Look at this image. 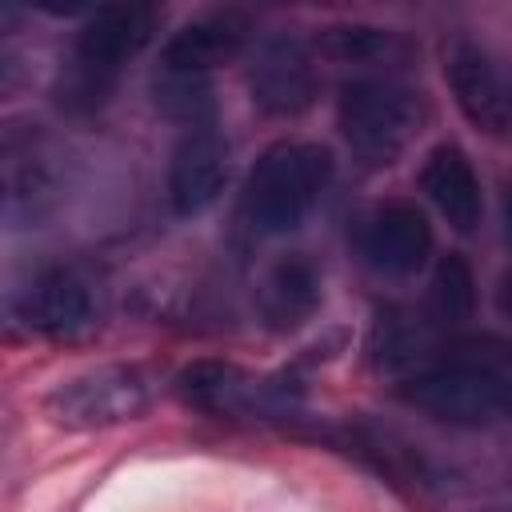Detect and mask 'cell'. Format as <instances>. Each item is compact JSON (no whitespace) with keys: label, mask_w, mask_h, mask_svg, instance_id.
<instances>
[{"label":"cell","mask_w":512,"mask_h":512,"mask_svg":"<svg viewBox=\"0 0 512 512\" xmlns=\"http://www.w3.org/2000/svg\"><path fill=\"white\" fill-rule=\"evenodd\" d=\"M156 24L160 12L144 4H112L88 12L72 36L68 56L56 68V84H52L56 104L72 116L100 112L112 100L124 64L152 44Z\"/></svg>","instance_id":"6da1fadb"},{"label":"cell","mask_w":512,"mask_h":512,"mask_svg":"<svg viewBox=\"0 0 512 512\" xmlns=\"http://www.w3.org/2000/svg\"><path fill=\"white\" fill-rule=\"evenodd\" d=\"M484 340L452 344L444 356L416 368L396 396L452 428H488L508 416V368H504V344L492 352H480Z\"/></svg>","instance_id":"7a4b0ae2"},{"label":"cell","mask_w":512,"mask_h":512,"mask_svg":"<svg viewBox=\"0 0 512 512\" xmlns=\"http://www.w3.org/2000/svg\"><path fill=\"white\" fill-rule=\"evenodd\" d=\"M336 156L316 140H280L260 152L240 188V216L260 236L296 232L332 188Z\"/></svg>","instance_id":"3957f363"},{"label":"cell","mask_w":512,"mask_h":512,"mask_svg":"<svg viewBox=\"0 0 512 512\" xmlns=\"http://www.w3.org/2000/svg\"><path fill=\"white\" fill-rule=\"evenodd\" d=\"M336 124L360 164L388 168L416 140L424 124V100L416 88L392 76H356L340 88Z\"/></svg>","instance_id":"277c9868"},{"label":"cell","mask_w":512,"mask_h":512,"mask_svg":"<svg viewBox=\"0 0 512 512\" xmlns=\"http://www.w3.org/2000/svg\"><path fill=\"white\" fill-rule=\"evenodd\" d=\"M152 404V380L136 364H96L60 380L44 396V416L68 432H96L140 420Z\"/></svg>","instance_id":"5b68a950"},{"label":"cell","mask_w":512,"mask_h":512,"mask_svg":"<svg viewBox=\"0 0 512 512\" xmlns=\"http://www.w3.org/2000/svg\"><path fill=\"white\" fill-rule=\"evenodd\" d=\"M64 180V156L40 128H0V224L40 220Z\"/></svg>","instance_id":"8992f818"},{"label":"cell","mask_w":512,"mask_h":512,"mask_svg":"<svg viewBox=\"0 0 512 512\" xmlns=\"http://www.w3.org/2000/svg\"><path fill=\"white\" fill-rule=\"evenodd\" d=\"M248 92L252 104L268 116L308 112L320 96V68L312 48L288 32L264 36L248 56Z\"/></svg>","instance_id":"52a82bcc"},{"label":"cell","mask_w":512,"mask_h":512,"mask_svg":"<svg viewBox=\"0 0 512 512\" xmlns=\"http://www.w3.org/2000/svg\"><path fill=\"white\" fill-rule=\"evenodd\" d=\"M12 320L48 340H76L100 324V296L92 280L72 268H52L36 276L12 304Z\"/></svg>","instance_id":"ba28073f"},{"label":"cell","mask_w":512,"mask_h":512,"mask_svg":"<svg viewBox=\"0 0 512 512\" xmlns=\"http://www.w3.org/2000/svg\"><path fill=\"white\" fill-rule=\"evenodd\" d=\"M432 224L424 216V208H416L412 200H388L380 208H372L364 220H360V236H356V248H360V260L380 272V276H412L428 264L432 256Z\"/></svg>","instance_id":"9c48e42d"},{"label":"cell","mask_w":512,"mask_h":512,"mask_svg":"<svg viewBox=\"0 0 512 512\" xmlns=\"http://www.w3.org/2000/svg\"><path fill=\"white\" fill-rule=\"evenodd\" d=\"M232 176V144L216 124L184 128L168 160V204L176 216H200L212 208Z\"/></svg>","instance_id":"30bf717a"},{"label":"cell","mask_w":512,"mask_h":512,"mask_svg":"<svg viewBox=\"0 0 512 512\" xmlns=\"http://www.w3.org/2000/svg\"><path fill=\"white\" fill-rule=\"evenodd\" d=\"M444 80L456 96V108L464 112V120L488 136H504L508 132V84L504 72L496 64V56L460 36L448 44L444 52Z\"/></svg>","instance_id":"8fae6325"},{"label":"cell","mask_w":512,"mask_h":512,"mask_svg":"<svg viewBox=\"0 0 512 512\" xmlns=\"http://www.w3.org/2000/svg\"><path fill=\"white\" fill-rule=\"evenodd\" d=\"M252 40V20L236 8L204 12L180 24L164 48H160V68L168 72H188V76H208L220 64H232L248 52Z\"/></svg>","instance_id":"7c38bea8"},{"label":"cell","mask_w":512,"mask_h":512,"mask_svg":"<svg viewBox=\"0 0 512 512\" xmlns=\"http://www.w3.org/2000/svg\"><path fill=\"white\" fill-rule=\"evenodd\" d=\"M324 300L320 268L304 252L280 256L256 284V316L268 332H296L304 328Z\"/></svg>","instance_id":"4fadbf2b"},{"label":"cell","mask_w":512,"mask_h":512,"mask_svg":"<svg viewBox=\"0 0 512 512\" xmlns=\"http://www.w3.org/2000/svg\"><path fill=\"white\" fill-rule=\"evenodd\" d=\"M420 188L432 200V208L456 228V232H476L484 220V188L480 176L460 144H436L424 156L420 168Z\"/></svg>","instance_id":"5bb4252c"},{"label":"cell","mask_w":512,"mask_h":512,"mask_svg":"<svg viewBox=\"0 0 512 512\" xmlns=\"http://www.w3.org/2000/svg\"><path fill=\"white\" fill-rule=\"evenodd\" d=\"M172 388L188 408L208 412V416H244L264 392L244 368H236L228 360H196V364L180 368Z\"/></svg>","instance_id":"9a60e30c"},{"label":"cell","mask_w":512,"mask_h":512,"mask_svg":"<svg viewBox=\"0 0 512 512\" xmlns=\"http://www.w3.org/2000/svg\"><path fill=\"white\" fill-rule=\"evenodd\" d=\"M152 100L164 116L180 120L184 128L212 124V116H216V96H212L208 76H188V72L160 68V76L152 80Z\"/></svg>","instance_id":"2e32d148"},{"label":"cell","mask_w":512,"mask_h":512,"mask_svg":"<svg viewBox=\"0 0 512 512\" xmlns=\"http://www.w3.org/2000/svg\"><path fill=\"white\" fill-rule=\"evenodd\" d=\"M428 312L436 324H460L476 312V276L460 252H448L432 268L428 284Z\"/></svg>","instance_id":"e0dca14e"},{"label":"cell","mask_w":512,"mask_h":512,"mask_svg":"<svg viewBox=\"0 0 512 512\" xmlns=\"http://www.w3.org/2000/svg\"><path fill=\"white\" fill-rule=\"evenodd\" d=\"M320 48L336 60H376L388 48V32L384 28H368V24H340V28H324L320 32Z\"/></svg>","instance_id":"ac0fdd59"}]
</instances>
